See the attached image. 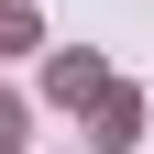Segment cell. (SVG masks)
I'll use <instances>...</instances> for the list:
<instances>
[{
    "label": "cell",
    "mask_w": 154,
    "mask_h": 154,
    "mask_svg": "<svg viewBox=\"0 0 154 154\" xmlns=\"http://www.w3.org/2000/svg\"><path fill=\"white\" fill-rule=\"evenodd\" d=\"M11 143H22V110H11V99H0V154H11Z\"/></svg>",
    "instance_id": "cell-1"
}]
</instances>
